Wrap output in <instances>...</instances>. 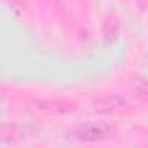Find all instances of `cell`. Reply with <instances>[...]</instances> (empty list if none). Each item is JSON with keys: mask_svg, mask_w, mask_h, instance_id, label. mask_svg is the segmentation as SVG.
I'll return each instance as SVG.
<instances>
[{"mask_svg": "<svg viewBox=\"0 0 148 148\" xmlns=\"http://www.w3.org/2000/svg\"><path fill=\"white\" fill-rule=\"evenodd\" d=\"M113 132H115V125L103 122V120H96V122H87V124L77 125L68 134H71L73 138H77L80 141H101V139L113 136Z\"/></svg>", "mask_w": 148, "mask_h": 148, "instance_id": "cell-1", "label": "cell"}, {"mask_svg": "<svg viewBox=\"0 0 148 148\" xmlns=\"http://www.w3.org/2000/svg\"><path fill=\"white\" fill-rule=\"evenodd\" d=\"M127 105V99L122 98V96H101L98 99L92 101V110L96 113H112L122 106Z\"/></svg>", "mask_w": 148, "mask_h": 148, "instance_id": "cell-2", "label": "cell"}, {"mask_svg": "<svg viewBox=\"0 0 148 148\" xmlns=\"http://www.w3.org/2000/svg\"><path fill=\"white\" fill-rule=\"evenodd\" d=\"M37 108L52 115H63V113H70L75 110V103L66 101V99H40L37 101Z\"/></svg>", "mask_w": 148, "mask_h": 148, "instance_id": "cell-3", "label": "cell"}, {"mask_svg": "<svg viewBox=\"0 0 148 148\" xmlns=\"http://www.w3.org/2000/svg\"><path fill=\"white\" fill-rule=\"evenodd\" d=\"M119 23L115 21V19H108L105 25H103V37H105V40L106 42H112V40H115L117 37H119Z\"/></svg>", "mask_w": 148, "mask_h": 148, "instance_id": "cell-4", "label": "cell"}, {"mask_svg": "<svg viewBox=\"0 0 148 148\" xmlns=\"http://www.w3.org/2000/svg\"><path fill=\"white\" fill-rule=\"evenodd\" d=\"M136 89H138L139 94H143V96L148 98V80H141V82L136 86Z\"/></svg>", "mask_w": 148, "mask_h": 148, "instance_id": "cell-5", "label": "cell"}]
</instances>
